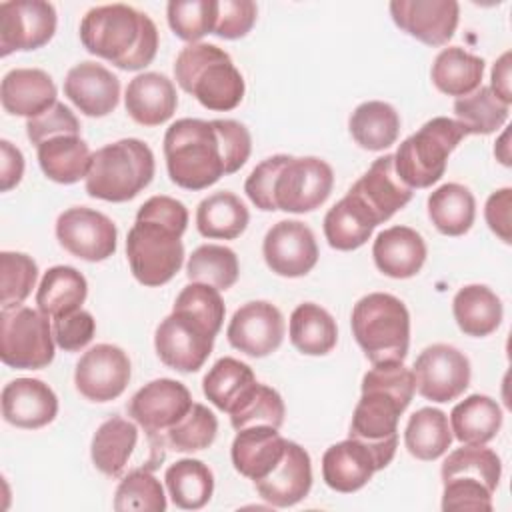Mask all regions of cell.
<instances>
[{"instance_id": "obj_29", "label": "cell", "mask_w": 512, "mask_h": 512, "mask_svg": "<svg viewBox=\"0 0 512 512\" xmlns=\"http://www.w3.org/2000/svg\"><path fill=\"white\" fill-rule=\"evenodd\" d=\"M38 164L46 178L58 184H74L86 178L92 154L80 134H58L36 146Z\"/></svg>"}, {"instance_id": "obj_17", "label": "cell", "mask_w": 512, "mask_h": 512, "mask_svg": "<svg viewBox=\"0 0 512 512\" xmlns=\"http://www.w3.org/2000/svg\"><path fill=\"white\" fill-rule=\"evenodd\" d=\"M130 358L114 344H96L76 362V390L90 402H110L118 398L130 382Z\"/></svg>"}, {"instance_id": "obj_38", "label": "cell", "mask_w": 512, "mask_h": 512, "mask_svg": "<svg viewBox=\"0 0 512 512\" xmlns=\"http://www.w3.org/2000/svg\"><path fill=\"white\" fill-rule=\"evenodd\" d=\"M338 340L336 320L328 310L314 302H304L290 316V342L308 356L328 354Z\"/></svg>"}, {"instance_id": "obj_30", "label": "cell", "mask_w": 512, "mask_h": 512, "mask_svg": "<svg viewBox=\"0 0 512 512\" xmlns=\"http://www.w3.org/2000/svg\"><path fill=\"white\" fill-rule=\"evenodd\" d=\"M502 426L498 402L486 394H470L450 412V430L456 440L468 446H484L496 438Z\"/></svg>"}, {"instance_id": "obj_25", "label": "cell", "mask_w": 512, "mask_h": 512, "mask_svg": "<svg viewBox=\"0 0 512 512\" xmlns=\"http://www.w3.org/2000/svg\"><path fill=\"white\" fill-rule=\"evenodd\" d=\"M286 438L280 436L278 428L272 426H248L238 430L230 456L238 474L258 482L266 478L276 464L282 460L286 450Z\"/></svg>"}, {"instance_id": "obj_7", "label": "cell", "mask_w": 512, "mask_h": 512, "mask_svg": "<svg viewBox=\"0 0 512 512\" xmlns=\"http://www.w3.org/2000/svg\"><path fill=\"white\" fill-rule=\"evenodd\" d=\"M352 334L372 364L404 362L410 346V314L386 292L362 296L352 308Z\"/></svg>"}, {"instance_id": "obj_4", "label": "cell", "mask_w": 512, "mask_h": 512, "mask_svg": "<svg viewBox=\"0 0 512 512\" xmlns=\"http://www.w3.org/2000/svg\"><path fill=\"white\" fill-rule=\"evenodd\" d=\"M164 158L170 180L186 190H204L226 176L222 142L212 120L172 122L164 134Z\"/></svg>"}, {"instance_id": "obj_41", "label": "cell", "mask_w": 512, "mask_h": 512, "mask_svg": "<svg viewBox=\"0 0 512 512\" xmlns=\"http://www.w3.org/2000/svg\"><path fill=\"white\" fill-rule=\"evenodd\" d=\"M406 450L418 460H436L452 444V430L448 416L432 406L416 410L404 430Z\"/></svg>"}, {"instance_id": "obj_12", "label": "cell", "mask_w": 512, "mask_h": 512, "mask_svg": "<svg viewBox=\"0 0 512 512\" xmlns=\"http://www.w3.org/2000/svg\"><path fill=\"white\" fill-rule=\"evenodd\" d=\"M398 440L380 444L346 438L332 444L322 456V478L328 488L350 494L370 482L374 472L386 468L396 454Z\"/></svg>"}, {"instance_id": "obj_11", "label": "cell", "mask_w": 512, "mask_h": 512, "mask_svg": "<svg viewBox=\"0 0 512 512\" xmlns=\"http://www.w3.org/2000/svg\"><path fill=\"white\" fill-rule=\"evenodd\" d=\"M190 390L172 378H158L144 384L128 402V414L140 424L150 440L152 468L164 458L162 436L192 406Z\"/></svg>"}, {"instance_id": "obj_27", "label": "cell", "mask_w": 512, "mask_h": 512, "mask_svg": "<svg viewBox=\"0 0 512 512\" xmlns=\"http://www.w3.org/2000/svg\"><path fill=\"white\" fill-rule=\"evenodd\" d=\"M124 106L136 124L160 126L176 112L178 94L164 74L144 72L128 82Z\"/></svg>"}, {"instance_id": "obj_16", "label": "cell", "mask_w": 512, "mask_h": 512, "mask_svg": "<svg viewBox=\"0 0 512 512\" xmlns=\"http://www.w3.org/2000/svg\"><path fill=\"white\" fill-rule=\"evenodd\" d=\"M56 8L44 0H8L0 4V56L28 52L48 44L56 32Z\"/></svg>"}, {"instance_id": "obj_37", "label": "cell", "mask_w": 512, "mask_h": 512, "mask_svg": "<svg viewBox=\"0 0 512 512\" xmlns=\"http://www.w3.org/2000/svg\"><path fill=\"white\" fill-rule=\"evenodd\" d=\"M248 220V208L228 190L206 196L196 208V228L204 238L234 240L246 230Z\"/></svg>"}, {"instance_id": "obj_2", "label": "cell", "mask_w": 512, "mask_h": 512, "mask_svg": "<svg viewBox=\"0 0 512 512\" xmlns=\"http://www.w3.org/2000/svg\"><path fill=\"white\" fill-rule=\"evenodd\" d=\"M80 42L120 70H142L158 52V28L148 14L128 4H104L84 14Z\"/></svg>"}, {"instance_id": "obj_32", "label": "cell", "mask_w": 512, "mask_h": 512, "mask_svg": "<svg viewBox=\"0 0 512 512\" xmlns=\"http://www.w3.org/2000/svg\"><path fill=\"white\" fill-rule=\"evenodd\" d=\"M138 442V428L134 422L122 418V416H112L106 422L98 426V430L92 436V446H90V456L94 466L110 476L118 478L134 448Z\"/></svg>"}, {"instance_id": "obj_19", "label": "cell", "mask_w": 512, "mask_h": 512, "mask_svg": "<svg viewBox=\"0 0 512 512\" xmlns=\"http://www.w3.org/2000/svg\"><path fill=\"white\" fill-rule=\"evenodd\" d=\"M226 336L232 348L252 358H264L276 352L284 340V316L266 300L246 302L234 312Z\"/></svg>"}, {"instance_id": "obj_10", "label": "cell", "mask_w": 512, "mask_h": 512, "mask_svg": "<svg viewBox=\"0 0 512 512\" xmlns=\"http://www.w3.org/2000/svg\"><path fill=\"white\" fill-rule=\"evenodd\" d=\"M216 334L218 330L200 316L174 306L156 328L154 348L168 368L178 372H196L208 360Z\"/></svg>"}, {"instance_id": "obj_14", "label": "cell", "mask_w": 512, "mask_h": 512, "mask_svg": "<svg viewBox=\"0 0 512 512\" xmlns=\"http://www.w3.org/2000/svg\"><path fill=\"white\" fill-rule=\"evenodd\" d=\"M414 386L420 396L432 402H452L470 386V360L450 344L424 348L414 366Z\"/></svg>"}, {"instance_id": "obj_22", "label": "cell", "mask_w": 512, "mask_h": 512, "mask_svg": "<svg viewBox=\"0 0 512 512\" xmlns=\"http://www.w3.org/2000/svg\"><path fill=\"white\" fill-rule=\"evenodd\" d=\"M66 98L86 116H108L120 100V80L102 64L80 62L64 78Z\"/></svg>"}, {"instance_id": "obj_47", "label": "cell", "mask_w": 512, "mask_h": 512, "mask_svg": "<svg viewBox=\"0 0 512 512\" xmlns=\"http://www.w3.org/2000/svg\"><path fill=\"white\" fill-rule=\"evenodd\" d=\"M218 434L216 416L204 406L194 402L190 410L164 432L162 446L176 452H196L208 448Z\"/></svg>"}, {"instance_id": "obj_13", "label": "cell", "mask_w": 512, "mask_h": 512, "mask_svg": "<svg viewBox=\"0 0 512 512\" xmlns=\"http://www.w3.org/2000/svg\"><path fill=\"white\" fill-rule=\"evenodd\" d=\"M334 186V172L328 162L316 156L294 158L286 154L272 188L276 210L304 214L320 208Z\"/></svg>"}, {"instance_id": "obj_40", "label": "cell", "mask_w": 512, "mask_h": 512, "mask_svg": "<svg viewBox=\"0 0 512 512\" xmlns=\"http://www.w3.org/2000/svg\"><path fill=\"white\" fill-rule=\"evenodd\" d=\"M164 480L174 506L182 510L204 508L214 492L212 470L196 458H182L170 464L166 468Z\"/></svg>"}, {"instance_id": "obj_58", "label": "cell", "mask_w": 512, "mask_h": 512, "mask_svg": "<svg viewBox=\"0 0 512 512\" xmlns=\"http://www.w3.org/2000/svg\"><path fill=\"white\" fill-rule=\"evenodd\" d=\"M24 174V156L8 140L0 142V190H12Z\"/></svg>"}, {"instance_id": "obj_18", "label": "cell", "mask_w": 512, "mask_h": 512, "mask_svg": "<svg viewBox=\"0 0 512 512\" xmlns=\"http://www.w3.org/2000/svg\"><path fill=\"white\" fill-rule=\"evenodd\" d=\"M262 254L268 268L286 278L306 276L318 262L314 232L300 220H280L264 236Z\"/></svg>"}, {"instance_id": "obj_20", "label": "cell", "mask_w": 512, "mask_h": 512, "mask_svg": "<svg viewBox=\"0 0 512 512\" xmlns=\"http://www.w3.org/2000/svg\"><path fill=\"white\" fill-rule=\"evenodd\" d=\"M390 14L408 36L428 46H444L454 36L460 6L454 0H394Z\"/></svg>"}, {"instance_id": "obj_23", "label": "cell", "mask_w": 512, "mask_h": 512, "mask_svg": "<svg viewBox=\"0 0 512 512\" xmlns=\"http://www.w3.org/2000/svg\"><path fill=\"white\" fill-rule=\"evenodd\" d=\"M2 416L16 428L36 430L58 414L54 390L38 378H16L2 388Z\"/></svg>"}, {"instance_id": "obj_60", "label": "cell", "mask_w": 512, "mask_h": 512, "mask_svg": "<svg viewBox=\"0 0 512 512\" xmlns=\"http://www.w3.org/2000/svg\"><path fill=\"white\" fill-rule=\"evenodd\" d=\"M494 154H496V158L504 164V166H510V148H508V130H504L502 132V136H500V140L496 142V146H494Z\"/></svg>"}, {"instance_id": "obj_24", "label": "cell", "mask_w": 512, "mask_h": 512, "mask_svg": "<svg viewBox=\"0 0 512 512\" xmlns=\"http://www.w3.org/2000/svg\"><path fill=\"white\" fill-rule=\"evenodd\" d=\"M262 500L276 508H288L304 500L312 488V462L308 452L288 440L282 460L262 480L254 482Z\"/></svg>"}, {"instance_id": "obj_57", "label": "cell", "mask_w": 512, "mask_h": 512, "mask_svg": "<svg viewBox=\"0 0 512 512\" xmlns=\"http://www.w3.org/2000/svg\"><path fill=\"white\" fill-rule=\"evenodd\" d=\"M510 210H512V190L510 188H500V190L492 192L484 206L486 224L506 244L512 242Z\"/></svg>"}, {"instance_id": "obj_21", "label": "cell", "mask_w": 512, "mask_h": 512, "mask_svg": "<svg viewBox=\"0 0 512 512\" xmlns=\"http://www.w3.org/2000/svg\"><path fill=\"white\" fill-rule=\"evenodd\" d=\"M348 194L356 196L376 224L390 220L412 198V188L406 186L394 170V154H384L352 184Z\"/></svg>"}, {"instance_id": "obj_26", "label": "cell", "mask_w": 512, "mask_h": 512, "mask_svg": "<svg viewBox=\"0 0 512 512\" xmlns=\"http://www.w3.org/2000/svg\"><path fill=\"white\" fill-rule=\"evenodd\" d=\"M56 86L48 72L40 68H14L4 74L0 84L2 108L12 116L36 118L52 108L56 100Z\"/></svg>"}, {"instance_id": "obj_53", "label": "cell", "mask_w": 512, "mask_h": 512, "mask_svg": "<svg viewBox=\"0 0 512 512\" xmlns=\"http://www.w3.org/2000/svg\"><path fill=\"white\" fill-rule=\"evenodd\" d=\"M58 134H80L78 118L62 102H56L44 114L26 120V136L36 146Z\"/></svg>"}, {"instance_id": "obj_36", "label": "cell", "mask_w": 512, "mask_h": 512, "mask_svg": "<svg viewBox=\"0 0 512 512\" xmlns=\"http://www.w3.org/2000/svg\"><path fill=\"white\" fill-rule=\"evenodd\" d=\"M484 74V60L466 52L460 46L444 48L432 64L430 78L432 84L448 96H468L480 88Z\"/></svg>"}, {"instance_id": "obj_31", "label": "cell", "mask_w": 512, "mask_h": 512, "mask_svg": "<svg viewBox=\"0 0 512 512\" xmlns=\"http://www.w3.org/2000/svg\"><path fill=\"white\" fill-rule=\"evenodd\" d=\"M374 216L352 194L338 200L324 216V236L334 250L350 252L368 242L376 228Z\"/></svg>"}, {"instance_id": "obj_3", "label": "cell", "mask_w": 512, "mask_h": 512, "mask_svg": "<svg viewBox=\"0 0 512 512\" xmlns=\"http://www.w3.org/2000/svg\"><path fill=\"white\" fill-rule=\"evenodd\" d=\"M414 390V374L402 362L374 364L362 378L350 438L372 444L398 440V420L412 402Z\"/></svg>"}, {"instance_id": "obj_9", "label": "cell", "mask_w": 512, "mask_h": 512, "mask_svg": "<svg viewBox=\"0 0 512 512\" xmlns=\"http://www.w3.org/2000/svg\"><path fill=\"white\" fill-rule=\"evenodd\" d=\"M54 334L48 316L28 306L2 308L0 360L18 370H40L54 360Z\"/></svg>"}, {"instance_id": "obj_33", "label": "cell", "mask_w": 512, "mask_h": 512, "mask_svg": "<svg viewBox=\"0 0 512 512\" xmlns=\"http://www.w3.org/2000/svg\"><path fill=\"white\" fill-rule=\"evenodd\" d=\"M452 312L458 328L466 336L484 338L502 322V300L484 284L460 288L452 300Z\"/></svg>"}, {"instance_id": "obj_54", "label": "cell", "mask_w": 512, "mask_h": 512, "mask_svg": "<svg viewBox=\"0 0 512 512\" xmlns=\"http://www.w3.org/2000/svg\"><path fill=\"white\" fill-rule=\"evenodd\" d=\"M222 142V152H224V164H226V174L238 172L246 160L250 158L252 152V138L250 132L244 124L236 120H212Z\"/></svg>"}, {"instance_id": "obj_43", "label": "cell", "mask_w": 512, "mask_h": 512, "mask_svg": "<svg viewBox=\"0 0 512 512\" xmlns=\"http://www.w3.org/2000/svg\"><path fill=\"white\" fill-rule=\"evenodd\" d=\"M228 414L232 428L238 432L242 428L258 424L280 428L284 424L286 410L282 396L274 388L254 382L240 394Z\"/></svg>"}, {"instance_id": "obj_46", "label": "cell", "mask_w": 512, "mask_h": 512, "mask_svg": "<svg viewBox=\"0 0 512 512\" xmlns=\"http://www.w3.org/2000/svg\"><path fill=\"white\" fill-rule=\"evenodd\" d=\"M256 382L252 368L232 356H224L206 372L202 380L204 396L222 412H228L240 394Z\"/></svg>"}, {"instance_id": "obj_28", "label": "cell", "mask_w": 512, "mask_h": 512, "mask_svg": "<svg viewBox=\"0 0 512 512\" xmlns=\"http://www.w3.org/2000/svg\"><path fill=\"white\" fill-rule=\"evenodd\" d=\"M426 252L424 238L408 226H390L372 244L376 268L390 278L416 276L426 262Z\"/></svg>"}, {"instance_id": "obj_42", "label": "cell", "mask_w": 512, "mask_h": 512, "mask_svg": "<svg viewBox=\"0 0 512 512\" xmlns=\"http://www.w3.org/2000/svg\"><path fill=\"white\" fill-rule=\"evenodd\" d=\"M502 474L500 456L484 446H468L456 448L448 454L442 462V482L446 480H462V482H476L486 486L490 492L498 488Z\"/></svg>"}, {"instance_id": "obj_44", "label": "cell", "mask_w": 512, "mask_h": 512, "mask_svg": "<svg viewBox=\"0 0 512 512\" xmlns=\"http://www.w3.org/2000/svg\"><path fill=\"white\" fill-rule=\"evenodd\" d=\"M508 110L510 106L502 102L490 90V86H480L472 94L456 98L454 102L456 122L464 128L466 136L468 134L486 136L496 132L508 120Z\"/></svg>"}, {"instance_id": "obj_1", "label": "cell", "mask_w": 512, "mask_h": 512, "mask_svg": "<svg viewBox=\"0 0 512 512\" xmlns=\"http://www.w3.org/2000/svg\"><path fill=\"white\" fill-rule=\"evenodd\" d=\"M188 226L186 206L172 196L148 198L126 236V256L134 278L144 286H162L184 262L182 234Z\"/></svg>"}, {"instance_id": "obj_34", "label": "cell", "mask_w": 512, "mask_h": 512, "mask_svg": "<svg viewBox=\"0 0 512 512\" xmlns=\"http://www.w3.org/2000/svg\"><path fill=\"white\" fill-rule=\"evenodd\" d=\"M88 294L86 278L72 266H52L44 272L38 292L36 306L38 310L56 320L60 316L72 314L82 308Z\"/></svg>"}, {"instance_id": "obj_6", "label": "cell", "mask_w": 512, "mask_h": 512, "mask_svg": "<svg viewBox=\"0 0 512 512\" xmlns=\"http://www.w3.org/2000/svg\"><path fill=\"white\" fill-rule=\"evenodd\" d=\"M154 170L150 146L138 138H122L92 154L84 186L92 198L128 202L152 182Z\"/></svg>"}, {"instance_id": "obj_49", "label": "cell", "mask_w": 512, "mask_h": 512, "mask_svg": "<svg viewBox=\"0 0 512 512\" xmlns=\"http://www.w3.org/2000/svg\"><path fill=\"white\" fill-rule=\"evenodd\" d=\"M216 0H172L166 6V18L172 32L190 44L212 34L216 22Z\"/></svg>"}, {"instance_id": "obj_51", "label": "cell", "mask_w": 512, "mask_h": 512, "mask_svg": "<svg viewBox=\"0 0 512 512\" xmlns=\"http://www.w3.org/2000/svg\"><path fill=\"white\" fill-rule=\"evenodd\" d=\"M256 16L258 8L252 0H220L212 34L224 40L244 38L252 30Z\"/></svg>"}, {"instance_id": "obj_59", "label": "cell", "mask_w": 512, "mask_h": 512, "mask_svg": "<svg viewBox=\"0 0 512 512\" xmlns=\"http://www.w3.org/2000/svg\"><path fill=\"white\" fill-rule=\"evenodd\" d=\"M492 84L490 90L510 106L512 102V92H510V52H504L496 64L492 66V76H490Z\"/></svg>"}, {"instance_id": "obj_56", "label": "cell", "mask_w": 512, "mask_h": 512, "mask_svg": "<svg viewBox=\"0 0 512 512\" xmlns=\"http://www.w3.org/2000/svg\"><path fill=\"white\" fill-rule=\"evenodd\" d=\"M286 160V154H276L266 160H262L246 178L244 182V192L250 198V202L264 210V212H274V198H272V188H274V178Z\"/></svg>"}, {"instance_id": "obj_8", "label": "cell", "mask_w": 512, "mask_h": 512, "mask_svg": "<svg viewBox=\"0 0 512 512\" xmlns=\"http://www.w3.org/2000/svg\"><path fill=\"white\" fill-rule=\"evenodd\" d=\"M464 136V128L452 118L436 116L428 120L398 146L394 154L396 174L412 190L436 184L446 172L450 152Z\"/></svg>"}, {"instance_id": "obj_52", "label": "cell", "mask_w": 512, "mask_h": 512, "mask_svg": "<svg viewBox=\"0 0 512 512\" xmlns=\"http://www.w3.org/2000/svg\"><path fill=\"white\" fill-rule=\"evenodd\" d=\"M96 332V320L88 310H76L72 314L52 320V334L56 346L64 352H78L90 344Z\"/></svg>"}, {"instance_id": "obj_45", "label": "cell", "mask_w": 512, "mask_h": 512, "mask_svg": "<svg viewBox=\"0 0 512 512\" xmlns=\"http://www.w3.org/2000/svg\"><path fill=\"white\" fill-rule=\"evenodd\" d=\"M238 274L240 266L236 252L220 244L198 246L186 262V276L190 282L208 284L216 290L232 288L238 280Z\"/></svg>"}, {"instance_id": "obj_35", "label": "cell", "mask_w": 512, "mask_h": 512, "mask_svg": "<svg viewBox=\"0 0 512 512\" xmlns=\"http://www.w3.org/2000/svg\"><path fill=\"white\" fill-rule=\"evenodd\" d=\"M348 128L360 148L380 152L398 140L400 116L392 104L382 100H368L354 108L348 120Z\"/></svg>"}, {"instance_id": "obj_5", "label": "cell", "mask_w": 512, "mask_h": 512, "mask_svg": "<svg viewBox=\"0 0 512 512\" xmlns=\"http://www.w3.org/2000/svg\"><path fill=\"white\" fill-rule=\"evenodd\" d=\"M178 86L214 112L234 110L244 98V78L230 54L216 44L184 46L174 62Z\"/></svg>"}, {"instance_id": "obj_15", "label": "cell", "mask_w": 512, "mask_h": 512, "mask_svg": "<svg viewBox=\"0 0 512 512\" xmlns=\"http://www.w3.org/2000/svg\"><path fill=\"white\" fill-rule=\"evenodd\" d=\"M56 238L72 256L86 262H102L116 252V224L102 212L74 206L56 220Z\"/></svg>"}, {"instance_id": "obj_48", "label": "cell", "mask_w": 512, "mask_h": 512, "mask_svg": "<svg viewBox=\"0 0 512 512\" xmlns=\"http://www.w3.org/2000/svg\"><path fill=\"white\" fill-rule=\"evenodd\" d=\"M114 510H144V512H164L166 496L160 480L150 472V468H136L128 472L114 494Z\"/></svg>"}, {"instance_id": "obj_55", "label": "cell", "mask_w": 512, "mask_h": 512, "mask_svg": "<svg viewBox=\"0 0 512 512\" xmlns=\"http://www.w3.org/2000/svg\"><path fill=\"white\" fill-rule=\"evenodd\" d=\"M442 492V510H476L490 512L492 510V494L486 486L476 482L462 480H446Z\"/></svg>"}, {"instance_id": "obj_39", "label": "cell", "mask_w": 512, "mask_h": 512, "mask_svg": "<svg viewBox=\"0 0 512 512\" xmlns=\"http://www.w3.org/2000/svg\"><path fill=\"white\" fill-rule=\"evenodd\" d=\"M428 216L438 232L446 236H462L474 224L476 200L466 186L448 182L428 196Z\"/></svg>"}, {"instance_id": "obj_50", "label": "cell", "mask_w": 512, "mask_h": 512, "mask_svg": "<svg viewBox=\"0 0 512 512\" xmlns=\"http://www.w3.org/2000/svg\"><path fill=\"white\" fill-rule=\"evenodd\" d=\"M38 278L36 262L22 252L0 254V304L2 308L22 306Z\"/></svg>"}]
</instances>
